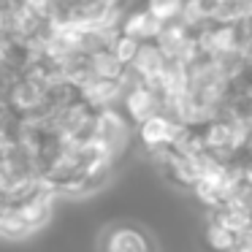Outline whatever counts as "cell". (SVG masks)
<instances>
[{
  "mask_svg": "<svg viewBox=\"0 0 252 252\" xmlns=\"http://www.w3.org/2000/svg\"><path fill=\"white\" fill-rule=\"evenodd\" d=\"M109 252H147V241L138 233H133V230H120L111 239Z\"/></svg>",
  "mask_w": 252,
  "mask_h": 252,
  "instance_id": "obj_1",
  "label": "cell"
},
{
  "mask_svg": "<svg viewBox=\"0 0 252 252\" xmlns=\"http://www.w3.org/2000/svg\"><path fill=\"white\" fill-rule=\"evenodd\" d=\"M160 33V19H155L152 14H138V17H133L130 22H127V35H133V38H141V35H155Z\"/></svg>",
  "mask_w": 252,
  "mask_h": 252,
  "instance_id": "obj_2",
  "label": "cell"
},
{
  "mask_svg": "<svg viewBox=\"0 0 252 252\" xmlns=\"http://www.w3.org/2000/svg\"><path fill=\"white\" fill-rule=\"evenodd\" d=\"M182 0H149V14L155 19H168L179 11Z\"/></svg>",
  "mask_w": 252,
  "mask_h": 252,
  "instance_id": "obj_3",
  "label": "cell"
},
{
  "mask_svg": "<svg viewBox=\"0 0 252 252\" xmlns=\"http://www.w3.org/2000/svg\"><path fill=\"white\" fill-rule=\"evenodd\" d=\"M144 130H147V141H163V138H168V136H165V133H168V122L152 117Z\"/></svg>",
  "mask_w": 252,
  "mask_h": 252,
  "instance_id": "obj_4",
  "label": "cell"
}]
</instances>
